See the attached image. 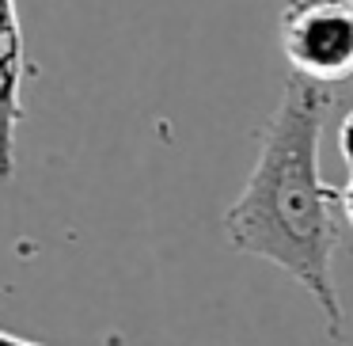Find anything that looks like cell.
Segmentation results:
<instances>
[{"label": "cell", "instance_id": "obj_1", "mask_svg": "<svg viewBox=\"0 0 353 346\" xmlns=\"http://www.w3.org/2000/svg\"><path fill=\"white\" fill-rule=\"evenodd\" d=\"M334 95L292 77L259 137V156L239 198L224 209L232 251L262 259L289 274L315 300L327 335H345V308L334 282L338 186L323 183L319 141Z\"/></svg>", "mask_w": 353, "mask_h": 346}, {"label": "cell", "instance_id": "obj_2", "mask_svg": "<svg viewBox=\"0 0 353 346\" xmlns=\"http://www.w3.org/2000/svg\"><path fill=\"white\" fill-rule=\"evenodd\" d=\"M277 42L300 80L334 88L353 77V0H281Z\"/></svg>", "mask_w": 353, "mask_h": 346}, {"label": "cell", "instance_id": "obj_3", "mask_svg": "<svg viewBox=\"0 0 353 346\" xmlns=\"http://www.w3.org/2000/svg\"><path fill=\"white\" fill-rule=\"evenodd\" d=\"M31 73L16 0H0V179L16 171V130L23 122V84Z\"/></svg>", "mask_w": 353, "mask_h": 346}, {"label": "cell", "instance_id": "obj_4", "mask_svg": "<svg viewBox=\"0 0 353 346\" xmlns=\"http://www.w3.org/2000/svg\"><path fill=\"white\" fill-rule=\"evenodd\" d=\"M338 153H342L345 168L353 171V110H345V118L338 122Z\"/></svg>", "mask_w": 353, "mask_h": 346}, {"label": "cell", "instance_id": "obj_5", "mask_svg": "<svg viewBox=\"0 0 353 346\" xmlns=\"http://www.w3.org/2000/svg\"><path fill=\"white\" fill-rule=\"evenodd\" d=\"M338 206H342V217L353 229V171H350V179H345V186H338Z\"/></svg>", "mask_w": 353, "mask_h": 346}, {"label": "cell", "instance_id": "obj_6", "mask_svg": "<svg viewBox=\"0 0 353 346\" xmlns=\"http://www.w3.org/2000/svg\"><path fill=\"white\" fill-rule=\"evenodd\" d=\"M0 346H46V343H34V338L12 335V331H4V327H0Z\"/></svg>", "mask_w": 353, "mask_h": 346}]
</instances>
